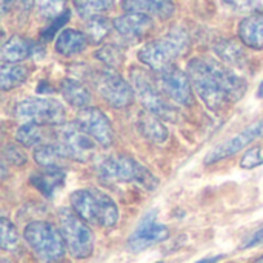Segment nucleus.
Wrapping results in <instances>:
<instances>
[{
  "mask_svg": "<svg viewBox=\"0 0 263 263\" xmlns=\"http://www.w3.org/2000/svg\"><path fill=\"white\" fill-rule=\"evenodd\" d=\"M34 160L43 168H62V163L68 159L57 143H43L35 146Z\"/></svg>",
  "mask_w": 263,
  "mask_h": 263,
  "instance_id": "23",
  "label": "nucleus"
},
{
  "mask_svg": "<svg viewBox=\"0 0 263 263\" xmlns=\"http://www.w3.org/2000/svg\"><path fill=\"white\" fill-rule=\"evenodd\" d=\"M17 119L25 123H40V125H62L65 120V108L60 102L54 99L29 97L17 103L14 108Z\"/></svg>",
  "mask_w": 263,
  "mask_h": 263,
  "instance_id": "10",
  "label": "nucleus"
},
{
  "mask_svg": "<svg viewBox=\"0 0 263 263\" xmlns=\"http://www.w3.org/2000/svg\"><path fill=\"white\" fill-rule=\"evenodd\" d=\"M65 2L66 0H35V5L43 17L54 18L62 14L65 8Z\"/></svg>",
  "mask_w": 263,
  "mask_h": 263,
  "instance_id": "31",
  "label": "nucleus"
},
{
  "mask_svg": "<svg viewBox=\"0 0 263 263\" xmlns=\"http://www.w3.org/2000/svg\"><path fill=\"white\" fill-rule=\"evenodd\" d=\"M186 72L197 96L216 112L242 99L248 86L242 77L211 59L190 60Z\"/></svg>",
  "mask_w": 263,
  "mask_h": 263,
  "instance_id": "1",
  "label": "nucleus"
},
{
  "mask_svg": "<svg viewBox=\"0 0 263 263\" xmlns=\"http://www.w3.org/2000/svg\"><path fill=\"white\" fill-rule=\"evenodd\" d=\"M170 237V230L157 222V211H149L137 225L134 233L128 240V250L133 253H140L148 250L149 247L165 242Z\"/></svg>",
  "mask_w": 263,
  "mask_h": 263,
  "instance_id": "12",
  "label": "nucleus"
},
{
  "mask_svg": "<svg viewBox=\"0 0 263 263\" xmlns=\"http://www.w3.org/2000/svg\"><path fill=\"white\" fill-rule=\"evenodd\" d=\"M72 210L89 225L112 228L119 220L116 202L97 188H85L71 194Z\"/></svg>",
  "mask_w": 263,
  "mask_h": 263,
  "instance_id": "2",
  "label": "nucleus"
},
{
  "mask_svg": "<svg viewBox=\"0 0 263 263\" xmlns=\"http://www.w3.org/2000/svg\"><path fill=\"white\" fill-rule=\"evenodd\" d=\"M111 26H114V23H111L102 14L94 15V17L86 18L85 34L91 43H102L108 37V34L111 32Z\"/></svg>",
  "mask_w": 263,
  "mask_h": 263,
  "instance_id": "26",
  "label": "nucleus"
},
{
  "mask_svg": "<svg viewBox=\"0 0 263 263\" xmlns=\"http://www.w3.org/2000/svg\"><path fill=\"white\" fill-rule=\"evenodd\" d=\"M45 125H40V123H32V122H28L25 125H22L15 134V139L20 145L26 146V148H31V146H39V145H43L45 143V129H43Z\"/></svg>",
  "mask_w": 263,
  "mask_h": 263,
  "instance_id": "27",
  "label": "nucleus"
},
{
  "mask_svg": "<svg viewBox=\"0 0 263 263\" xmlns=\"http://www.w3.org/2000/svg\"><path fill=\"white\" fill-rule=\"evenodd\" d=\"M114 0H74V8L77 14L83 18H89L94 15H100L111 9Z\"/></svg>",
  "mask_w": 263,
  "mask_h": 263,
  "instance_id": "28",
  "label": "nucleus"
},
{
  "mask_svg": "<svg viewBox=\"0 0 263 263\" xmlns=\"http://www.w3.org/2000/svg\"><path fill=\"white\" fill-rule=\"evenodd\" d=\"M60 91L63 99L74 108L83 109L88 108V105L91 103L89 89L76 79H63L60 83Z\"/></svg>",
  "mask_w": 263,
  "mask_h": 263,
  "instance_id": "21",
  "label": "nucleus"
},
{
  "mask_svg": "<svg viewBox=\"0 0 263 263\" xmlns=\"http://www.w3.org/2000/svg\"><path fill=\"white\" fill-rule=\"evenodd\" d=\"M15 3H17V8H18V12L22 15H28V12L32 9V6L35 3V0H15Z\"/></svg>",
  "mask_w": 263,
  "mask_h": 263,
  "instance_id": "36",
  "label": "nucleus"
},
{
  "mask_svg": "<svg viewBox=\"0 0 263 263\" xmlns=\"http://www.w3.org/2000/svg\"><path fill=\"white\" fill-rule=\"evenodd\" d=\"M223 259V256H216V257H206V259H202V260H199L197 263H217L219 260H222Z\"/></svg>",
  "mask_w": 263,
  "mask_h": 263,
  "instance_id": "38",
  "label": "nucleus"
},
{
  "mask_svg": "<svg viewBox=\"0 0 263 263\" xmlns=\"http://www.w3.org/2000/svg\"><path fill=\"white\" fill-rule=\"evenodd\" d=\"M39 43L31 42L29 39L12 35L9 40L3 43L2 48V60L3 63H17L31 55H35L39 51Z\"/></svg>",
  "mask_w": 263,
  "mask_h": 263,
  "instance_id": "17",
  "label": "nucleus"
},
{
  "mask_svg": "<svg viewBox=\"0 0 263 263\" xmlns=\"http://www.w3.org/2000/svg\"><path fill=\"white\" fill-rule=\"evenodd\" d=\"M239 37L248 48L263 49V11L250 14L239 25Z\"/></svg>",
  "mask_w": 263,
  "mask_h": 263,
  "instance_id": "18",
  "label": "nucleus"
},
{
  "mask_svg": "<svg viewBox=\"0 0 263 263\" xmlns=\"http://www.w3.org/2000/svg\"><path fill=\"white\" fill-rule=\"evenodd\" d=\"M2 263H9L8 260H2Z\"/></svg>",
  "mask_w": 263,
  "mask_h": 263,
  "instance_id": "41",
  "label": "nucleus"
},
{
  "mask_svg": "<svg viewBox=\"0 0 263 263\" xmlns=\"http://www.w3.org/2000/svg\"><path fill=\"white\" fill-rule=\"evenodd\" d=\"M214 51L223 62H227L233 66H243L247 62L243 48L234 40H220L214 46Z\"/></svg>",
  "mask_w": 263,
  "mask_h": 263,
  "instance_id": "25",
  "label": "nucleus"
},
{
  "mask_svg": "<svg viewBox=\"0 0 263 263\" xmlns=\"http://www.w3.org/2000/svg\"><path fill=\"white\" fill-rule=\"evenodd\" d=\"M263 243V225L259 228V230H256L243 243H242V250H247V248H254V247H257V245H262Z\"/></svg>",
  "mask_w": 263,
  "mask_h": 263,
  "instance_id": "35",
  "label": "nucleus"
},
{
  "mask_svg": "<svg viewBox=\"0 0 263 263\" xmlns=\"http://www.w3.org/2000/svg\"><path fill=\"white\" fill-rule=\"evenodd\" d=\"M23 237L40 263H60L68 250L62 233L49 222H31L25 228Z\"/></svg>",
  "mask_w": 263,
  "mask_h": 263,
  "instance_id": "5",
  "label": "nucleus"
},
{
  "mask_svg": "<svg viewBox=\"0 0 263 263\" xmlns=\"http://www.w3.org/2000/svg\"><path fill=\"white\" fill-rule=\"evenodd\" d=\"M260 165H263V156L260 148H253V149L247 151V154L240 160V166L245 170H254Z\"/></svg>",
  "mask_w": 263,
  "mask_h": 263,
  "instance_id": "34",
  "label": "nucleus"
},
{
  "mask_svg": "<svg viewBox=\"0 0 263 263\" xmlns=\"http://www.w3.org/2000/svg\"><path fill=\"white\" fill-rule=\"evenodd\" d=\"M92 85L100 97L112 108H126L134 102V88L112 68H103L91 74Z\"/></svg>",
  "mask_w": 263,
  "mask_h": 263,
  "instance_id": "8",
  "label": "nucleus"
},
{
  "mask_svg": "<svg viewBox=\"0 0 263 263\" xmlns=\"http://www.w3.org/2000/svg\"><path fill=\"white\" fill-rule=\"evenodd\" d=\"M257 97H259V99H263V82H262V85L259 86V91H257Z\"/></svg>",
  "mask_w": 263,
  "mask_h": 263,
  "instance_id": "39",
  "label": "nucleus"
},
{
  "mask_svg": "<svg viewBox=\"0 0 263 263\" xmlns=\"http://www.w3.org/2000/svg\"><path fill=\"white\" fill-rule=\"evenodd\" d=\"M256 263H263V256L259 259V260H256Z\"/></svg>",
  "mask_w": 263,
  "mask_h": 263,
  "instance_id": "40",
  "label": "nucleus"
},
{
  "mask_svg": "<svg viewBox=\"0 0 263 263\" xmlns=\"http://www.w3.org/2000/svg\"><path fill=\"white\" fill-rule=\"evenodd\" d=\"M190 49V35L183 28H173L168 34L146 43L139 51V60L159 72L173 65L180 55Z\"/></svg>",
  "mask_w": 263,
  "mask_h": 263,
  "instance_id": "4",
  "label": "nucleus"
},
{
  "mask_svg": "<svg viewBox=\"0 0 263 263\" xmlns=\"http://www.w3.org/2000/svg\"><path fill=\"white\" fill-rule=\"evenodd\" d=\"M65 171L62 168H45V171L31 176V183L46 197H52L63 186Z\"/></svg>",
  "mask_w": 263,
  "mask_h": 263,
  "instance_id": "20",
  "label": "nucleus"
},
{
  "mask_svg": "<svg viewBox=\"0 0 263 263\" xmlns=\"http://www.w3.org/2000/svg\"><path fill=\"white\" fill-rule=\"evenodd\" d=\"M122 8L126 12H140L160 20H168L176 12L173 0H122Z\"/></svg>",
  "mask_w": 263,
  "mask_h": 263,
  "instance_id": "16",
  "label": "nucleus"
},
{
  "mask_svg": "<svg viewBox=\"0 0 263 263\" xmlns=\"http://www.w3.org/2000/svg\"><path fill=\"white\" fill-rule=\"evenodd\" d=\"M227 6L237 12H260L263 11V0H222Z\"/></svg>",
  "mask_w": 263,
  "mask_h": 263,
  "instance_id": "32",
  "label": "nucleus"
},
{
  "mask_svg": "<svg viewBox=\"0 0 263 263\" xmlns=\"http://www.w3.org/2000/svg\"><path fill=\"white\" fill-rule=\"evenodd\" d=\"M88 37L85 32L77 29H63L55 40V51L62 55H76L86 49Z\"/></svg>",
  "mask_w": 263,
  "mask_h": 263,
  "instance_id": "19",
  "label": "nucleus"
},
{
  "mask_svg": "<svg viewBox=\"0 0 263 263\" xmlns=\"http://www.w3.org/2000/svg\"><path fill=\"white\" fill-rule=\"evenodd\" d=\"M3 157L6 162H9L11 165H17V166H22L26 163V154L25 151H22V148H18L17 145H6L5 149H3Z\"/></svg>",
  "mask_w": 263,
  "mask_h": 263,
  "instance_id": "33",
  "label": "nucleus"
},
{
  "mask_svg": "<svg viewBox=\"0 0 263 263\" xmlns=\"http://www.w3.org/2000/svg\"><path fill=\"white\" fill-rule=\"evenodd\" d=\"M112 23L116 31L129 42L143 39L153 29V18L140 12H126L117 17Z\"/></svg>",
  "mask_w": 263,
  "mask_h": 263,
  "instance_id": "15",
  "label": "nucleus"
},
{
  "mask_svg": "<svg viewBox=\"0 0 263 263\" xmlns=\"http://www.w3.org/2000/svg\"><path fill=\"white\" fill-rule=\"evenodd\" d=\"M157 74H159L157 83L168 99L183 106H191L194 103V92H193L194 88L188 72H183L177 66L171 65L159 71Z\"/></svg>",
  "mask_w": 263,
  "mask_h": 263,
  "instance_id": "11",
  "label": "nucleus"
},
{
  "mask_svg": "<svg viewBox=\"0 0 263 263\" xmlns=\"http://www.w3.org/2000/svg\"><path fill=\"white\" fill-rule=\"evenodd\" d=\"M131 80H133V88L146 111L160 117L162 120H168V122L177 120L179 117L177 108L168 102L166 94L160 89L157 80H154L145 69L133 68Z\"/></svg>",
  "mask_w": 263,
  "mask_h": 263,
  "instance_id": "6",
  "label": "nucleus"
},
{
  "mask_svg": "<svg viewBox=\"0 0 263 263\" xmlns=\"http://www.w3.org/2000/svg\"><path fill=\"white\" fill-rule=\"evenodd\" d=\"M97 176L105 183H137L149 191L159 185V180L148 168L125 154H114L103 159L97 168Z\"/></svg>",
  "mask_w": 263,
  "mask_h": 263,
  "instance_id": "3",
  "label": "nucleus"
},
{
  "mask_svg": "<svg viewBox=\"0 0 263 263\" xmlns=\"http://www.w3.org/2000/svg\"><path fill=\"white\" fill-rule=\"evenodd\" d=\"M14 3H15V0H2V12L6 14L12 8Z\"/></svg>",
  "mask_w": 263,
  "mask_h": 263,
  "instance_id": "37",
  "label": "nucleus"
},
{
  "mask_svg": "<svg viewBox=\"0 0 263 263\" xmlns=\"http://www.w3.org/2000/svg\"><path fill=\"white\" fill-rule=\"evenodd\" d=\"M260 137H263V119L254 122L253 125H250L242 133L236 134L234 137L228 139L227 142L220 143L213 151H210L208 156L205 157V163L213 165V163L220 162V160H223L227 157H231V156L237 154L239 151H242L243 148H247L248 145H251L254 140H257Z\"/></svg>",
  "mask_w": 263,
  "mask_h": 263,
  "instance_id": "13",
  "label": "nucleus"
},
{
  "mask_svg": "<svg viewBox=\"0 0 263 263\" xmlns=\"http://www.w3.org/2000/svg\"><path fill=\"white\" fill-rule=\"evenodd\" d=\"M137 126H139L140 133L143 134V137L148 139L149 142L163 143L168 139L166 126H163V123L160 122V117L151 114L149 111H143L139 114Z\"/></svg>",
  "mask_w": 263,
  "mask_h": 263,
  "instance_id": "22",
  "label": "nucleus"
},
{
  "mask_svg": "<svg viewBox=\"0 0 263 263\" xmlns=\"http://www.w3.org/2000/svg\"><path fill=\"white\" fill-rule=\"evenodd\" d=\"M0 242H2V250L8 251V253H14L18 250V234L15 227L5 217H2L0 220Z\"/></svg>",
  "mask_w": 263,
  "mask_h": 263,
  "instance_id": "29",
  "label": "nucleus"
},
{
  "mask_svg": "<svg viewBox=\"0 0 263 263\" xmlns=\"http://www.w3.org/2000/svg\"><path fill=\"white\" fill-rule=\"evenodd\" d=\"M59 223L71 256L76 259L89 257L94 251V234L86 222L74 210L62 208L59 211Z\"/></svg>",
  "mask_w": 263,
  "mask_h": 263,
  "instance_id": "7",
  "label": "nucleus"
},
{
  "mask_svg": "<svg viewBox=\"0 0 263 263\" xmlns=\"http://www.w3.org/2000/svg\"><path fill=\"white\" fill-rule=\"evenodd\" d=\"M57 145L66 159L85 163L94 157L99 143L76 122L60 125L57 129Z\"/></svg>",
  "mask_w": 263,
  "mask_h": 263,
  "instance_id": "9",
  "label": "nucleus"
},
{
  "mask_svg": "<svg viewBox=\"0 0 263 263\" xmlns=\"http://www.w3.org/2000/svg\"><path fill=\"white\" fill-rule=\"evenodd\" d=\"M28 68L15 63H3L0 68V86L3 91L14 89L20 86L28 79Z\"/></svg>",
  "mask_w": 263,
  "mask_h": 263,
  "instance_id": "24",
  "label": "nucleus"
},
{
  "mask_svg": "<svg viewBox=\"0 0 263 263\" xmlns=\"http://www.w3.org/2000/svg\"><path fill=\"white\" fill-rule=\"evenodd\" d=\"M96 57L102 63H105L108 68H112V69L119 68L123 63V60H125L123 51L117 45H105V46H102L97 51Z\"/></svg>",
  "mask_w": 263,
  "mask_h": 263,
  "instance_id": "30",
  "label": "nucleus"
},
{
  "mask_svg": "<svg viewBox=\"0 0 263 263\" xmlns=\"http://www.w3.org/2000/svg\"><path fill=\"white\" fill-rule=\"evenodd\" d=\"M160 263H162V262H160Z\"/></svg>",
  "mask_w": 263,
  "mask_h": 263,
  "instance_id": "42",
  "label": "nucleus"
},
{
  "mask_svg": "<svg viewBox=\"0 0 263 263\" xmlns=\"http://www.w3.org/2000/svg\"><path fill=\"white\" fill-rule=\"evenodd\" d=\"M79 126L86 131L100 146L108 148L114 142V129L109 119L99 108H83L80 109L77 120Z\"/></svg>",
  "mask_w": 263,
  "mask_h": 263,
  "instance_id": "14",
  "label": "nucleus"
}]
</instances>
